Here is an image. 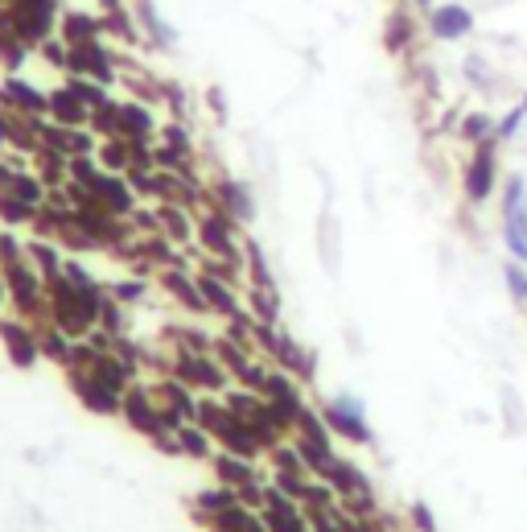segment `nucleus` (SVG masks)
<instances>
[{
    "mask_svg": "<svg viewBox=\"0 0 527 532\" xmlns=\"http://www.w3.org/2000/svg\"><path fill=\"white\" fill-rule=\"evenodd\" d=\"M120 421L132 429L136 438H145L153 450H161V454H169V458H182V454H178V438H173V429H169L165 417L157 413V405H153V396H149L145 380H136V384L124 392Z\"/></svg>",
    "mask_w": 527,
    "mask_h": 532,
    "instance_id": "1",
    "label": "nucleus"
},
{
    "mask_svg": "<svg viewBox=\"0 0 527 532\" xmlns=\"http://www.w3.org/2000/svg\"><path fill=\"white\" fill-rule=\"evenodd\" d=\"M318 413L330 425L334 442H346V446H371L375 442V429H371L363 396H355V392H334V396H326V401L318 405Z\"/></svg>",
    "mask_w": 527,
    "mask_h": 532,
    "instance_id": "2",
    "label": "nucleus"
},
{
    "mask_svg": "<svg viewBox=\"0 0 527 532\" xmlns=\"http://www.w3.org/2000/svg\"><path fill=\"white\" fill-rule=\"evenodd\" d=\"M499 149L503 145L495 137L482 141V145H470V161H466V170H462V194H466L470 207H486L490 198L499 194V186H503Z\"/></svg>",
    "mask_w": 527,
    "mask_h": 532,
    "instance_id": "3",
    "label": "nucleus"
},
{
    "mask_svg": "<svg viewBox=\"0 0 527 532\" xmlns=\"http://www.w3.org/2000/svg\"><path fill=\"white\" fill-rule=\"evenodd\" d=\"M499 207H503V244H507V256L527 264V178L523 174H503Z\"/></svg>",
    "mask_w": 527,
    "mask_h": 532,
    "instance_id": "4",
    "label": "nucleus"
},
{
    "mask_svg": "<svg viewBox=\"0 0 527 532\" xmlns=\"http://www.w3.org/2000/svg\"><path fill=\"white\" fill-rule=\"evenodd\" d=\"M202 207L223 211L227 219H235V223L248 227V223L256 219V194H252V186L243 182V178L210 174V182H206V203H202Z\"/></svg>",
    "mask_w": 527,
    "mask_h": 532,
    "instance_id": "5",
    "label": "nucleus"
},
{
    "mask_svg": "<svg viewBox=\"0 0 527 532\" xmlns=\"http://www.w3.org/2000/svg\"><path fill=\"white\" fill-rule=\"evenodd\" d=\"M145 388H149L153 405H157V413L165 417L169 429H178V425L198 417V392L190 384H182L178 376H149Z\"/></svg>",
    "mask_w": 527,
    "mask_h": 532,
    "instance_id": "6",
    "label": "nucleus"
},
{
    "mask_svg": "<svg viewBox=\"0 0 527 532\" xmlns=\"http://www.w3.org/2000/svg\"><path fill=\"white\" fill-rule=\"evenodd\" d=\"M66 75H83V79H95L103 87H116L120 83V54L108 46V38L79 42V46H70Z\"/></svg>",
    "mask_w": 527,
    "mask_h": 532,
    "instance_id": "7",
    "label": "nucleus"
},
{
    "mask_svg": "<svg viewBox=\"0 0 527 532\" xmlns=\"http://www.w3.org/2000/svg\"><path fill=\"white\" fill-rule=\"evenodd\" d=\"M62 376H66L70 396H75V401H79L87 413H95V417H120V409H124V392L108 388L91 368H66Z\"/></svg>",
    "mask_w": 527,
    "mask_h": 532,
    "instance_id": "8",
    "label": "nucleus"
},
{
    "mask_svg": "<svg viewBox=\"0 0 527 532\" xmlns=\"http://www.w3.org/2000/svg\"><path fill=\"white\" fill-rule=\"evenodd\" d=\"M0 347H5L9 363L21 372L38 368L42 363V343H38V330H33L29 322L13 318V314H0Z\"/></svg>",
    "mask_w": 527,
    "mask_h": 532,
    "instance_id": "9",
    "label": "nucleus"
},
{
    "mask_svg": "<svg viewBox=\"0 0 527 532\" xmlns=\"http://www.w3.org/2000/svg\"><path fill=\"white\" fill-rule=\"evenodd\" d=\"M425 29H429L433 42H466L478 29V17L470 5H462V0H445V5H433L425 13Z\"/></svg>",
    "mask_w": 527,
    "mask_h": 532,
    "instance_id": "10",
    "label": "nucleus"
},
{
    "mask_svg": "<svg viewBox=\"0 0 527 532\" xmlns=\"http://www.w3.org/2000/svg\"><path fill=\"white\" fill-rule=\"evenodd\" d=\"M95 203L108 211V215H116V219H128L136 207H140V198H136V190L128 186V178L124 174H108V170H99L87 186H83Z\"/></svg>",
    "mask_w": 527,
    "mask_h": 532,
    "instance_id": "11",
    "label": "nucleus"
},
{
    "mask_svg": "<svg viewBox=\"0 0 527 532\" xmlns=\"http://www.w3.org/2000/svg\"><path fill=\"white\" fill-rule=\"evenodd\" d=\"M157 132H161V120H157L153 104H145V99H116V132L112 137L157 141Z\"/></svg>",
    "mask_w": 527,
    "mask_h": 532,
    "instance_id": "12",
    "label": "nucleus"
},
{
    "mask_svg": "<svg viewBox=\"0 0 527 532\" xmlns=\"http://www.w3.org/2000/svg\"><path fill=\"white\" fill-rule=\"evenodd\" d=\"M153 281H157L186 314L206 318V302H202V289H198V273H194V269H186V264H169V269H157Z\"/></svg>",
    "mask_w": 527,
    "mask_h": 532,
    "instance_id": "13",
    "label": "nucleus"
},
{
    "mask_svg": "<svg viewBox=\"0 0 527 532\" xmlns=\"http://www.w3.org/2000/svg\"><path fill=\"white\" fill-rule=\"evenodd\" d=\"M0 108L21 112V116H46L50 91H42L38 83H29L25 75H5V79H0Z\"/></svg>",
    "mask_w": 527,
    "mask_h": 532,
    "instance_id": "14",
    "label": "nucleus"
},
{
    "mask_svg": "<svg viewBox=\"0 0 527 532\" xmlns=\"http://www.w3.org/2000/svg\"><path fill=\"white\" fill-rule=\"evenodd\" d=\"M260 520L268 532H313L309 520H305V508L297 500H289V495H280L272 483L264 491V508H260Z\"/></svg>",
    "mask_w": 527,
    "mask_h": 532,
    "instance_id": "15",
    "label": "nucleus"
},
{
    "mask_svg": "<svg viewBox=\"0 0 527 532\" xmlns=\"http://www.w3.org/2000/svg\"><path fill=\"white\" fill-rule=\"evenodd\" d=\"M132 13H136V25H140V42H149L153 50H173V46H178V29L161 17L157 0H132Z\"/></svg>",
    "mask_w": 527,
    "mask_h": 532,
    "instance_id": "16",
    "label": "nucleus"
},
{
    "mask_svg": "<svg viewBox=\"0 0 527 532\" xmlns=\"http://www.w3.org/2000/svg\"><path fill=\"white\" fill-rule=\"evenodd\" d=\"M194 273H198V269H194ZM198 289H202L206 314H215V318H223V322H231V318H239V314H243V293H239V289H231V285H223L219 277L198 273Z\"/></svg>",
    "mask_w": 527,
    "mask_h": 532,
    "instance_id": "17",
    "label": "nucleus"
},
{
    "mask_svg": "<svg viewBox=\"0 0 527 532\" xmlns=\"http://www.w3.org/2000/svg\"><path fill=\"white\" fill-rule=\"evenodd\" d=\"M46 120H54V124H62V128H87V124H91V108H87L66 83H58V87H50Z\"/></svg>",
    "mask_w": 527,
    "mask_h": 532,
    "instance_id": "18",
    "label": "nucleus"
},
{
    "mask_svg": "<svg viewBox=\"0 0 527 532\" xmlns=\"http://www.w3.org/2000/svg\"><path fill=\"white\" fill-rule=\"evenodd\" d=\"M58 38H62L66 46H79V42H95V38H108V33H103V13L62 9V17H58Z\"/></svg>",
    "mask_w": 527,
    "mask_h": 532,
    "instance_id": "19",
    "label": "nucleus"
},
{
    "mask_svg": "<svg viewBox=\"0 0 527 532\" xmlns=\"http://www.w3.org/2000/svg\"><path fill=\"white\" fill-rule=\"evenodd\" d=\"M334 491H338V500H350V495H363V491H375L371 487V479L363 475V467H359V462H350V458H334L330 462V467H326V475H322Z\"/></svg>",
    "mask_w": 527,
    "mask_h": 532,
    "instance_id": "20",
    "label": "nucleus"
},
{
    "mask_svg": "<svg viewBox=\"0 0 527 532\" xmlns=\"http://www.w3.org/2000/svg\"><path fill=\"white\" fill-rule=\"evenodd\" d=\"M210 467H215V483H223V487H231V491H239L243 483H252V479L264 475L252 458H239V454H227V450H215Z\"/></svg>",
    "mask_w": 527,
    "mask_h": 532,
    "instance_id": "21",
    "label": "nucleus"
},
{
    "mask_svg": "<svg viewBox=\"0 0 527 532\" xmlns=\"http://www.w3.org/2000/svg\"><path fill=\"white\" fill-rule=\"evenodd\" d=\"M239 504V495L231 491V487H223V483H215V487H206V491H198L194 500H190V516L202 524V528H210V520L215 516H223V512H231Z\"/></svg>",
    "mask_w": 527,
    "mask_h": 532,
    "instance_id": "22",
    "label": "nucleus"
},
{
    "mask_svg": "<svg viewBox=\"0 0 527 532\" xmlns=\"http://www.w3.org/2000/svg\"><path fill=\"white\" fill-rule=\"evenodd\" d=\"M153 207H157L161 231H165L173 244H178V248L194 244V231H198V215H194V211H186V207H178V203H153Z\"/></svg>",
    "mask_w": 527,
    "mask_h": 532,
    "instance_id": "23",
    "label": "nucleus"
},
{
    "mask_svg": "<svg viewBox=\"0 0 527 532\" xmlns=\"http://www.w3.org/2000/svg\"><path fill=\"white\" fill-rule=\"evenodd\" d=\"M412 42H416V13L408 5H396L383 21V46H388V54H404L412 50Z\"/></svg>",
    "mask_w": 527,
    "mask_h": 532,
    "instance_id": "24",
    "label": "nucleus"
},
{
    "mask_svg": "<svg viewBox=\"0 0 527 532\" xmlns=\"http://www.w3.org/2000/svg\"><path fill=\"white\" fill-rule=\"evenodd\" d=\"M38 343H42V359L66 372V368H70V359H75V343H79V339H70L62 326L46 322V326H38Z\"/></svg>",
    "mask_w": 527,
    "mask_h": 532,
    "instance_id": "25",
    "label": "nucleus"
},
{
    "mask_svg": "<svg viewBox=\"0 0 527 532\" xmlns=\"http://www.w3.org/2000/svg\"><path fill=\"white\" fill-rule=\"evenodd\" d=\"M173 438H178V454L190 458V462H210V458H215V450H219L215 438H210L198 421L178 425V429H173Z\"/></svg>",
    "mask_w": 527,
    "mask_h": 532,
    "instance_id": "26",
    "label": "nucleus"
},
{
    "mask_svg": "<svg viewBox=\"0 0 527 532\" xmlns=\"http://www.w3.org/2000/svg\"><path fill=\"white\" fill-rule=\"evenodd\" d=\"M29 170L46 182V190L70 186V157H62V153H54V149H38V153H33Z\"/></svg>",
    "mask_w": 527,
    "mask_h": 532,
    "instance_id": "27",
    "label": "nucleus"
},
{
    "mask_svg": "<svg viewBox=\"0 0 527 532\" xmlns=\"http://www.w3.org/2000/svg\"><path fill=\"white\" fill-rule=\"evenodd\" d=\"M243 277H248L252 289H276V273L256 240H243Z\"/></svg>",
    "mask_w": 527,
    "mask_h": 532,
    "instance_id": "28",
    "label": "nucleus"
},
{
    "mask_svg": "<svg viewBox=\"0 0 527 532\" xmlns=\"http://www.w3.org/2000/svg\"><path fill=\"white\" fill-rule=\"evenodd\" d=\"M243 302H248V314L264 326H280V289H243Z\"/></svg>",
    "mask_w": 527,
    "mask_h": 532,
    "instance_id": "29",
    "label": "nucleus"
},
{
    "mask_svg": "<svg viewBox=\"0 0 527 532\" xmlns=\"http://www.w3.org/2000/svg\"><path fill=\"white\" fill-rule=\"evenodd\" d=\"M25 252H29V264H33V269H38L42 277L62 273V264H66L62 248H58V244H50V240H38V236H29V240H25Z\"/></svg>",
    "mask_w": 527,
    "mask_h": 532,
    "instance_id": "30",
    "label": "nucleus"
},
{
    "mask_svg": "<svg viewBox=\"0 0 527 532\" xmlns=\"http://www.w3.org/2000/svg\"><path fill=\"white\" fill-rule=\"evenodd\" d=\"M95 161H99L108 174H128V165H132V145H128L124 137H103L99 149H95Z\"/></svg>",
    "mask_w": 527,
    "mask_h": 532,
    "instance_id": "31",
    "label": "nucleus"
},
{
    "mask_svg": "<svg viewBox=\"0 0 527 532\" xmlns=\"http://www.w3.org/2000/svg\"><path fill=\"white\" fill-rule=\"evenodd\" d=\"M33 215H38V207L21 203V198L13 190H0V223H5L9 231H25L33 227Z\"/></svg>",
    "mask_w": 527,
    "mask_h": 532,
    "instance_id": "32",
    "label": "nucleus"
},
{
    "mask_svg": "<svg viewBox=\"0 0 527 532\" xmlns=\"http://www.w3.org/2000/svg\"><path fill=\"white\" fill-rule=\"evenodd\" d=\"M149 285H153V277H116L112 285H108V293L116 297L120 306H128V310H136L140 302H149Z\"/></svg>",
    "mask_w": 527,
    "mask_h": 532,
    "instance_id": "33",
    "label": "nucleus"
},
{
    "mask_svg": "<svg viewBox=\"0 0 527 532\" xmlns=\"http://www.w3.org/2000/svg\"><path fill=\"white\" fill-rule=\"evenodd\" d=\"M495 116H490V112H466L462 116V124H458V141L462 145H482V141H490V137H495Z\"/></svg>",
    "mask_w": 527,
    "mask_h": 532,
    "instance_id": "34",
    "label": "nucleus"
},
{
    "mask_svg": "<svg viewBox=\"0 0 527 532\" xmlns=\"http://www.w3.org/2000/svg\"><path fill=\"white\" fill-rule=\"evenodd\" d=\"M264 462H268V471L309 475V471H305V458H301V450H297V442H293V438H289V442H280V446H272V450L264 454Z\"/></svg>",
    "mask_w": 527,
    "mask_h": 532,
    "instance_id": "35",
    "label": "nucleus"
},
{
    "mask_svg": "<svg viewBox=\"0 0 527 532\" xmlns=\"http://www.w3.org/2000/svg\"><path fill=\"white\" fill-rule=\"evenodd\" d=\"M210 355H215V359L223 363V368L231 372V380H235V376H239L243 368H248V363H252V359H264V355H252L248 347H239V343H231L227 335H219V339H215V351H210Z\"/></svg>",
    "mask_w": 527,
    "mask_h": 532,
    "instance_id": "36",
    "label": "nucleus"
},
{
    "mask_svg": "<svg viewBox=\"0 0 527 532\" xmlns=\"http://www.w3.org/2000/svg\"><path fill=\"white\" fill-rule=\"evenodd\" d=\"M62 83H66L70 91H75L91 112H95V108H103V104L112 99V87H103V83H95V79H83V75H62Z\"/></svg>",
    "mask_w": 527,
    "mask_h": 532,
    "instance_id": "37",
    "label": "nucleus"
},
{
    "mask_svg": "<svg viewBox=\"0 0 527 532\" xmlns=\"http://www.w3.org/2000/svg\"><path fill=\"white\" fill-rule=\"evenodd\" d=\"M29 54L33 50L21 38H13L9 29H0V66H5V75H21V66H25Z\"/></svg>",
    "mask_w": 527,
    "mask_h": 532,
    "instance_id": "38",
    "label": "nucleus"
},
{
    "mask_svg": "<svg viewBox=\"0 0 527 532\" xmlns=\"http://www.w3.org/2000/svg\"><path fill=\"white\" fill-rule=\"evenodd\" d=\"M17 198H21V203H29V207H42L46 203V182L38 178V174H33V170H21V174H13V186H9Z\"/></svg>",
    "mask_w": 527,
    "mask_h": 532,
    "instance_id": "39",
    "label": "nucleus"
},
{
    "mask_svg": "<svg viewBox=\"0 0 527 532\" xmlns=\"http://www.w3.org/2000/svg\"><path fill=\"white\" fill-rule=\"evenodd\" d=\"M157 141H161V145H173V149H182V153H198L194 128H190L186 120H165L161 132H157Z\"/></svg>",
    "mask_w": 527,
    "mask_h": 532,
    "instance_id": "40",
    "label": "nucleus"
},
{
    "mask_svg": "<svg viewBox=\"0 0 527 532\" xmlns=\"http://www.w3.org/2000/svg\"><path fill=\"white\" fill-rule=\"evenodd\" d=\"M503 281H507V293H511V302L527 314V264L519 260H507L503 264Z\"/></svg>",
    "mask_w": 527,
    "mask_h": 532,
    "instance_id": "41",
    "label": "nucleus"
},
{
    "mask_svg": "<svg viewBox=\"0 0 527 532\" xmlns=\"http://www.w3.org/2000/svg\"><path fill=\"white\" fill-rule=\"evenodd\" d=\"M99 326L108 330V335H128V306H120V302H116L112 293L103 297V310H99Z\"/></svg>",
    "mask_w": 527,
    "mask_h": 532,
    "instance_id": "42",
    "label": "nucleus"
},
{
    "mask_svg": "<svg viewBox=\"0 0 527 532\" xmlns=\"http://www.w3.org/2000/svg\"><path fill=\"white\" fill-rule=\"evenodd\" d=\"M523 124H527V108H523V104L507 108V112L499 116V124H495V141H499V145H511L519 132H523Z\"/></svg>",
    "mask_w": 527,
    "mask_h": 532,
    "instance_id": "43",
    "label": "nucleus"
},
{
    "mask_svg": "<svg viewBox=\"0 0 527 532\" xmlns=\"http://www.w3.org/2000/svg\"><path fill=\"white\" fill-rule=\"evenodd\" d=\"M38 54H42V62H46V66H54L58 75H66V66H70V46L58 38V33H54V38H46V42L38 46Z\"/></svg>",
    "mask_w": 527,
    "mask_h": 532,
    "instance_id": "44",
    "label": "nucleus"
},
{
    "mask_svg": "<svg viewBox=\"0 0 527 532\" xmlns=\"http://www.w3.org/2000/svg\"><path fill=\"white\" fill-rule=\"evenodd\" d=\"M462 75H466L474 87H486V91H490V79H495V71H490V62H486L482 54H466Z\"/></svg>",
    "mask_w": 527,
    "mask_h": 532,
    "instance_id": "45",
    "label": "nucleus"
},
{
    "mask_svg": "<svg viewBox=\"0 0 527 532\" xmlns=\"http://www.w3.org/2000/svg\"><path fill=\"white\" fill-rule=\"evenodd\" d=\"M99 170H103V165L95 161V153L91 157H70V182H75V186H87Z\"/></svg>",
    "mask_w": 527,
    "mask_h": 532,
    "instance_id": "46",
    "label": "nucleus"
},
{
    "mask_svg": "<svg viewBox=\"0 0 527 532\" xmlns=\"http://www.w3.org/2000/svg\"><path fill=\"white\" fill-rule=\"evenodd\" d=\"M408 524H412V532H437V516H433V508L425 500H416L408 508Z\"/></svg>",
    "mask_w": 527,
    "mask_h": 532,
    "instance_id": "47",
    "label": "nucleus"
},
{
    "mask_svg": "<svg viewBox=\"0 0 527 532\" xmlns=\"http://www.w3.org/2000/svg\"><path fill=\"white\" fill-rule=\"evenodd\" d=\"M13 174H17V170H13V165H9L5 157H0V190H9V186H13Z\"/></svg>",
    "mask_w": 527,
    "mask_h": 532,
    "instance_id": "48",
    "label": "nucleus"
},
{
    "mask_svg": "<svg viewBox=\"0 0 527 532\" xmlns=\"http://www.w3.org/2000/svg\"><path fill=\"white\" fill-rule=\"evenodd\" d=\"M0 153H9V120L0 112Z\"/></svg>",
    "mask_w": 527,
    "mask_h": 532,
    "instance_id": "49",
    "label": "nucleus"
},
{
    "mask_svg": "<svg viewBox=\"0 0 527 532\" xmlns=\"http://www.w3.org/2000/svg\"><path fill=\"white\" fill-rule=\"evenodd\" d=\"M9 310V289H5V277H0V314Z\"/></svg>",
    "mask_w": 527,
    "mask_h": 532,
    "instance_id": "50",
    "label": "nucleus"
},
{
    "mask_svg": "<svg viewBox=\"0 0 527 532\" xmlns=\"http://www.w3.org/2000/svg\"><path fill=\"white\" fill-rule=\"evenodd\" d=\"M519 104H523V108H527V91H523V99H519Z\"/></svg>",
    "mask_w": 527,
    "mask_h": 532,
    "instance_id": "51",
    "label": "nucleus"
},
{
    "mask_svg": "<svg viewBox=\"0 0 527 532\" xmlns=\"http://www.w3.org/2000/svg\"><path fill=\"white\" fill-rule=\"evenodd\" d=\"M396 5H404V0H396Z\"/></svg>",
    "mask_w": 527,
    "mask_h": 532,
    "instance_id": "52",
    "label": "nucleus"
}]
</instances>
